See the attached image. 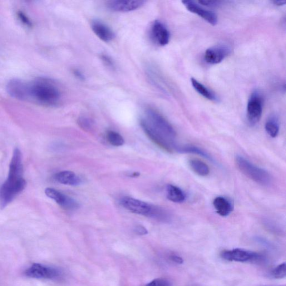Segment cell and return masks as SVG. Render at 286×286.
<instances>
[{"label": "cell", "instance_id": "cell-25", "mask_svg": "<svg viewBox=\"0 0 286 286\" xmlns=\"http://www.w3.org/2000/svg\"><path fill=\"white\" fill-rule=\"evenodd\" d=\"M78 124L83 130L88 131L92 127V121L87 117H80L78 120Z\"/></svg>", "mask_w": 286, "mask_h": 286}, {"label": "cell", "instance_id": "cell-27", "mask_svg": "<svg viewBox=\"0 0 286 286\" xmlns=\"http://www.w3.org/2000/svg\"><path fill=\"white\" fill-rule=\"evenodd\" d=\"M17 16L20 20V21L22 23L24 26H26L28 27H32V23L31 21V20L27 16L26 14H25L22 12H19L17 13Z\"/></svg>", "mask_w": 286, "mask_h": 286}, {"label": "cell", "instance_id": "cell-33", "mask_svg": "<svg viewBox=\"0 0 286 286\" xmlns=\"http://www.w3.org/2000/svg\"><path fill=\"white\" fill-rule=\"evenodd\" d=\"M273 3L275 5V6L281 7L284 6L285 4V1H274Z\"/></svg>", "mask_w": 286, "mask_h": 286}, {"label": "cell", "instance_id": "cell-3", "mask_svg": "<svg viewBox=\"0 0 286 286\" xmlns=\"http://www.w3.org/2000/svg\"><path fill=\"white\" fill-rule=\"evenodd\" d=\"M62 92L58 84L50 78L38 77L29 82V101L47 107L60 103Z\"/></svg>", "mask_w": 286, "mask_h": 286}, {"label": "cell", "instance_id": "cell-10", "mask_svg": "<svg viewBox=\"0 0 286 286\" xmlns=\"http://www.w3.org/2000/svg\"><path fill=\"white\" fill-rule=\"evenodd\" d=\"M45 193L49 198L55 201L64 209L73 211L78 208V204L75 200L62 194L60 191L53 188H47Z\"/></svg>", "mask_w": 286, "mask_h": 286}, {"label": "cell", "instance_id": "cell-2", "mask_svg": "<svg viewBox=\"0 0 286 286\" xmlns=\"http://www.w3.org/2000/svg\"><path fill=\"white\" fill-rule=\"evenodd\" d=\"M22 153L14 150L9 166L8 179L0 188V208L4 209L26 188L27 182L23 177Z\"/></svg>", "mask_w": 286, "mask_h": 286}, {"label": "cell", "instance_id": "cell-24", "mask_svg": "<svg viewBox=\"0 0 286 286\" xmlns=\"http://www.w3.org/2000/svg\"><path fill=\"white\" fill-rule=\"evenodd\" d=\"M286 265L285 263H281L276 267L272 272V275L274 278L282 279L285 277Z\"/></svg>", "mask_w": 286, "mask_h": 286}, {"label": "cell", "instance_id": "cell-7", "mask_svg": "<svg viewBox=\"0 0 286 286\" xmlns=\"http://www.w3.org/2000/svg\"><path fill=\"white\" fill-rule=\"evenodd\" d=\"M221 257L223 259L236 262H249L259 259V256L253 251L243 249H234L222 251Z\"/></svg>", "mask_w": 286, "mask_h": 286}, {"label": "cell", "instance_id": "cell-29", "mask_svg": "<svg viewBox=\"0 0 286 286\" xmlns=\"http://www.w3.org/2000/svg\"><path fill=\"white\" fill-rule=\"evenodd\" d=\"M135 231L136 233L140 235H146L148 233L147 230L144 226L141 225L137 226L135 228Z\"/></svg>", "mask_w": 286, "mask_h": 286}, {"label": "cell", "instance_id": "cell-26", "mask_svg": "<svg viewBox=\"0 0 286 286\" xmlns=\"http://www.w3.org/2000/svg\"><path fill=\"white\" fill-rule=\"evenodd\" d=\"M146 286H171L169 281L164 278H157L152 280Z\"/></svg>", "mask_w": 286, "mask_h": 286}, {"label": "cell", "instance_id": "cell-13", "mask_svg": "<svg viewBox=\"0 0 286 286\" xmlns=\"http://www.w3.org/2000/svg\"><path fill=\"white\" fill-rule=\"evenodd\" d=\"M182 3L184 5L187 11L197 15L212 26H215L218 24V16L214 12L201 7L194 1H184Z\"/></svg>", "mask_w": 286, "mask_h": 286}, {"label": "cell", "instance_id": "cell-22", "mask_svg": "<svg viewBox=\"0 0 286 286\" xmlns=\"http://www.w3.org/2000/svg\"><path fill=\"white\" fill-rule=\"evenodd\" d=\"M265 129L270 137H277L279 131V124L277 117L274 115L269 117L265 123Z\"/></svg>", "mask_w": 286, "mask_h": 286}, {"label": "cell", "instance_id": "cell-6", "mask_svg": "<svg viewBox=\"0 0 286 286\" xmlns=\"http://www.w3.org/2000/svg\"><path fill=\"white\" fill-rule=\"evenodd\" d=\"M263 108V96L258 91H254L250 96L246 110V116L250 125H255L260 121Z\"/></svg>", "mask_w": 286, "mask_h": 286}, {"label": "cell", "instance_id": "cell-8", "mask_svg": "<svg viewBox=\"0 0 286 286\" xmlns=\"http://www.w3.org/2000/svg\"><path fill=\"white\" fill-rule=\"evenodd\" d=\"M7 90L10 95L16 99L29 101V82L13 79L8 82Z\"/></svg>", "mask_w": 286, "mask_h": 286}, {"label": "cell", "instance_id": "cell-31", "mask_svg": "<svg viewBox=\"0 0 286 286\" xmlns=\"http://www.w3.org/2000/svg\"><path fill=\"white\" fill-rule=\"evenodd\" d=\"M170 258L172 261H174V262L178 264H182L184 263V260L182 259L181 256L177 255H172L170 256Z\"/></svg>", "mask_w": 286, "mask_h": 286}, {"label": "cell", "instance_id": "cell-15", "mask_svg": "<svg viewBox=\"0 0 286 286\" xmlns=\"http://www.w3.org/2000/svg\"><path fill=\"white\" fill-rule=\"evenodd\" d=\"M91 28L93 33L101 41L104 42H110L115 38V34L112 29L104 23L100 21H92Z\"/></svg>", "mask_w": 286, "mask_h": 286}, {"label": "cell", "instance_id": "cell-32", "mask_svg": "<svg viewBox=\"0 0 286 286\" xmlns=\"http://www.w3.org/2000/svg\"><path fill=\"white\" fill-rule=\"evenodd\" d=\"M73 73L75 74L76 77H77L78 79H80V80H85V76L83 75L82 73L80 71L78 70H75L73 71Z\"/></svg>", "mask_w": 286, "mask_h": 286}, {"label": "cell", "instance_id": "cell-5", "mask_svg": "<svg viewBox=\"0 0 286 286\" xmlns=\"http://www.w3.org/2000/svg\"><path fill=\"white\" fill-rule=\"evenodd\" d=\"M235 162L241 173L255 183L263 186H268L272 183V177L267 171L254 165L242 156H236Z\"/></svg>", "mask_w": 286, "mask_h": 286}, {"label": "cell", "instance_id": "cell-12", "mask_svg": "<svg viewBox=\"0 0 286 286\" xmlns=\"http://www.w3.org/2000/svg\"><path fill=\"white\" fill-rule=\"evenodd\" d=\"M145 1L139 0H113L107 2L106 6L116 12H130L145 6Z\"/></svg>", "mask_w": 286, "mask_h": 286}, {"label": "cell", "instance_id": "cell-11", "mask_svg": "<svg viewBox=\"0 0 286 286\" xmlns=\"http://www.w3.org/2000/svg\"><path fill=\"white\" fill-rule=\"evenodd\" d=\"M151 36L152 40L158 45L165 46L169 43L170 33L165 25L159 21L152 24L151 28Z\"/></svg>", "mask_w": 286, "mask_h": 286}, {"label": "cell", "instance_id": "cell-14", "mask_svg": "<svg viewBox=\"0 0 286 286\" xmlns=\"http://www.w3.org/2000/svg\"><path fill=\"white\" fill-rule=\"evenodd\" d=\"M230 52V49L224 46L211 47L206 51L204 59L207 63L216 65L223 61Z\"/></svg>", "mask_w": 286, "mask_h": 286}, {"label": "cell", "instance_id": "cell-23", "mask_svg": "<svg viewBox=\"0 0 286 286\" xmlns=\"http://www.w3.org/2000/svg\"><path fill=\"white\" fill-rule=\"evenodd\" d=\"M106 137L107 141L113 146L120 147L124 144V138L114 131L109 130L106 132Z\"/></svg>", "mask_w": 286, "mask_h": 286}, {"label": "cell", "instance_id": "cell-18", "mask_svg": "<svg viewBox=\"0 0 286 286\" xmlns=\"http://www.w3.org/2000/svg\"><path fill=\"white\" fill-rule=\"evenodd\" d=\"M168 199L175 203H182L186 200L184 192L179 187L172 185H167L166 188Z\"/></svg>", "mask_w": 286, "mask_h": 286}, {"label": "cell", "instance_id": "cell-21", "mask_svg": "<svg viewBox=\"0 0 286 286\" xmlns=\"http://www.w3.org/2000/svg\"><path fill=\"white\" fill-rule=\"evenodd\" d=\"M191 169L195 173L202 177H206L210 174V169L205 163L199 160H191L189 161Z\"/></svg>", "mask_w": 286, "mask_h": 286}, {"label": "cell", "instance_id": "cell-17", "mask_svg": "<svg viewBox=\"0 0 286 286\" xmlns=\"http://www.w3.org/2000/svg\"><path fill=\"white\" fill-rule=\"evenodd\" d=\"M213 205L217 213L221 216H228L233 211L232 204L224 197H216L213 201Z\"/></svg>", "mask_w": 286, "mask_h": 286}, {"label": "cell", "instance_id": "cell-4", "mask_svg": "<svg viewBox=\"0 0 286 286\" xmlns=\"http://www.w3.org/2000/svg\"><path fill=\"white\" fill-rule=\"evenodd\" d=\"M120 204L131 213L149 217L158 221L168 222L171 219L170 213L165 209L132 197H123L120 200Z\"/></svg>", "mask_w": 286, "mask_h": 286}, {"label": "cell", "instance_id": "cell-9", "mask_svg": "<svg viewBox=\"0 0 286 286\" xmlns=\"http://www.w3.org/2000/svg\"><path fill=\"white\" fill-rule=\"evenodd\" d=\"M26 274L28 277L34 278L54 279L60 275V272L56 268L34 263L26 270Z\"/></svg>", "mask_w": 286, "mask_h": 286}, {"label": "cell", "instance_id": "cell-19", "mask_svg": "<svg viewBox=\"0 0 286 286\" xmlns=\"http://www.w3.org/2000/svg\"><path fill=\"white\" fill-rule=\"evenodd\" d=\"M191 82L195 90L207 99L213 101H216L218 99L213 92L209 90L208 88L197 81L194 78H191Z\"/></svg>", "mask_w": 286, "mask_h": 286}, {"label": "cell", "instance_id": "cell-1", "mask_svg": "<svg viewBox=\"0 0 286 286\" xmlns=\"http://www.w3.org/2000/svg\"><path fill=\"white\" fill-rule=\"evenodd\" d=\"M140 125L150 139L162 150L173 153L177 146L176 132L173 126L161 113L152 108H147Z\"/></svg>", "mask_w": 286, "mask_h": 286}, {"label": "cell", "instance_id": "cell-28", "mask_svg": "<svg viewBox=\"0 0 286 286\" xmlns=\"http://www.w3.org/2000/svg\"><path fill=\"white\" fill-rule=\"evenodd\" d=\"M101 60L105 63V65L111 68H114L115 65L114 62H113L112 59L106 56V55H102L101 56Z\"/></svg>", "mask_w": 286, "mask_h": 286}, {"label": "cell", "instance_id": "cell-30", "mask_svg": "<svg viewBox=\"0 0 286 286\" xmlns=\"http://www.w3.org/2000/svg\"><path fill=\"white\" fill-rule=\"evenodd\" d=\"M197 3H199L202 6H206V7H215L217 6V4L218 2H213V1H203V0H201V1L197 2Z\"/></svg>", "mask_w": 286, "mask_h": 286}, {"label": "cell", "instance_id": "cell-16", "mask_svg": "<svg viewBox=\"0 0 286 286\" xmlns=\"http://www.w3.org/2000/svg\"><path fill=\"white\" fill-rule=\"evenodd\" d=\"M54 179L59 183L69 186H77L81 183V179L74 172L68 171L58 172Z\"/></svg>", "mask_w": 286, "mask_h": 286}, {"label": "cell", "instance_id": "cell-20", "mask_svg": "<svg viewBox=\"0 0 286 286\" xmlns=\"http://www.w3.org/2000/svg\"><path fill=\"white\" fill-rule=\"evenodd\" d=\"M176 151L181 153V154H196L201 157L205 158L207 160L210 161H213L214 160L213 158L211 157L208 153L206 152L205 151L199 149L198 147H196L193 146H185L182 147H177Z\"/></svg>", "mask_w": 286, "mask_h": 286}]
</instances>
